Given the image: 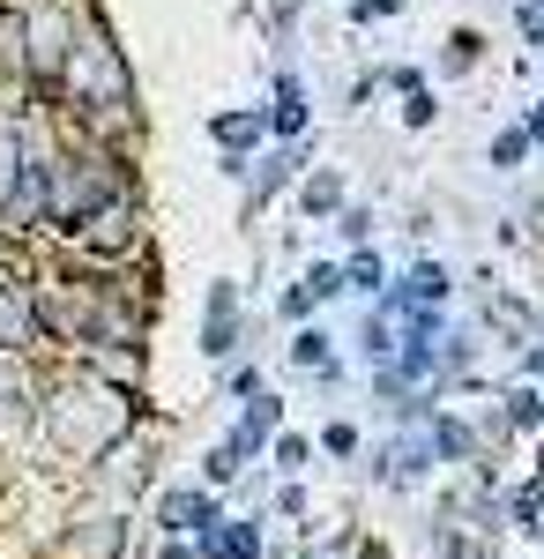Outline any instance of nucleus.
<instances>
[{
    "label": "nucleus",
    "instance_id": "1",
    "mask_svg": "<svg viewBox=\"0 0 544 559\" xmlns=\"http://www.w3.org/2000/svg\"><path fill=\"white\" fill-rule=\"evenodd\" d=\"M31 321H38V313H31L23 292H0V350H23V344H31Z\"/></svg>",
    "mask_w": 544,
    "mask_h": 559
},
{
    "label": "nucleus",
    "instance_id": "2",
    "mask_svg": "<svg viewBox=\"0 0 544 559\" xmlns=\"http://www.w3.org/2000/svg\"><path fill=\"white\" fill-rule=\"evenodd\" d=\"M120 552V522H97L90 537H68V559H113Z\"/></svg>",
    "mask_w": 544,
    "mask_h": 559
}]
</instances>
